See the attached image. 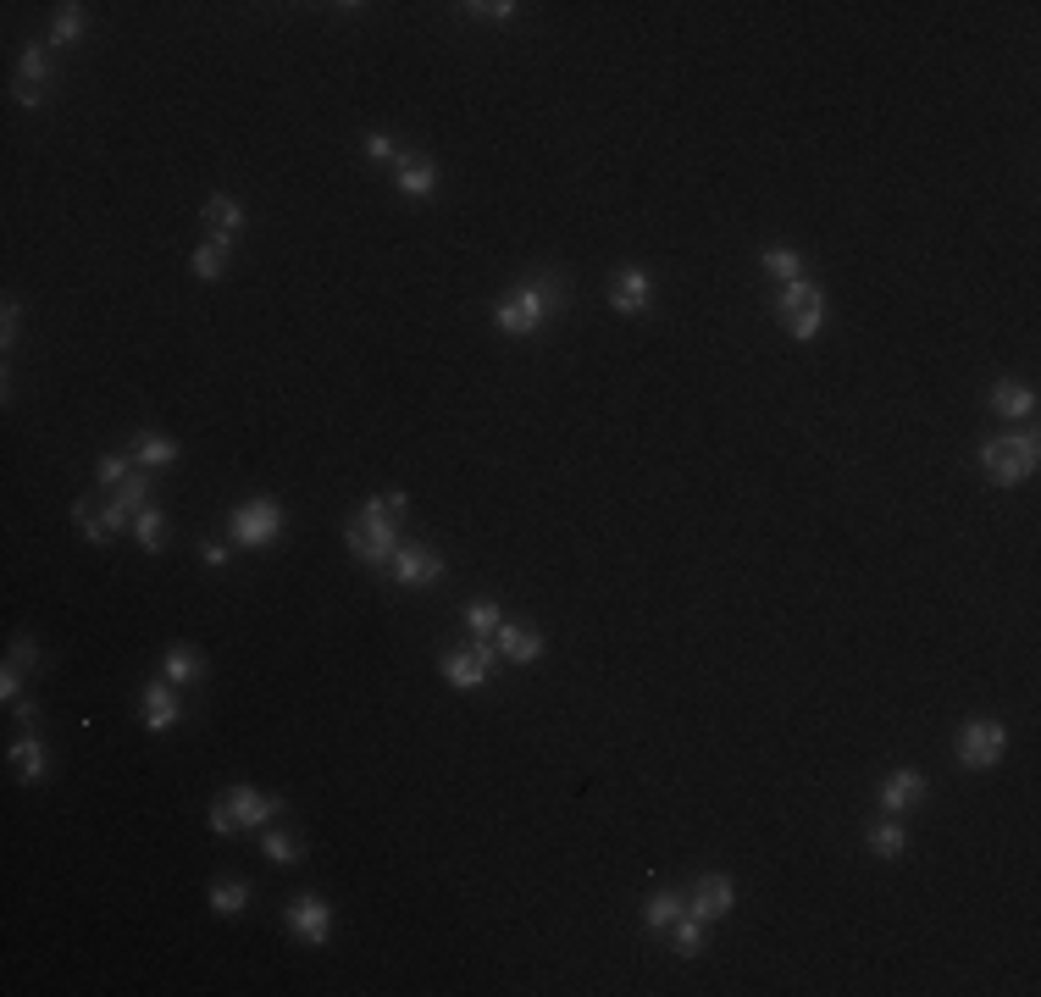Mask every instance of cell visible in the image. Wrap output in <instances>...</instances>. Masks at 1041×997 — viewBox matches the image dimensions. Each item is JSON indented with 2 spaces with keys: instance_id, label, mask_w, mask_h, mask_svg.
Masks as SVG:
<instances>
[{
  "instance_id": "6da1fadb",
  "label": "cell",
  "mask_w": 1041,
  "mask_h": 997,
  "mask_svg": "<svg viewBox=\"0 0 1041 997\" xmlns=\"http://www.w3.org/2000/svg\"><path fill=\"white\" fill-rule=\"evenodd\" d=\"M394 521H399V516L383 505V493H377V499H366V505L355 510V521L344 527L349 554H355L360 565H388V560H394V549H399Z\"/></svg>"
},
{
  "instance_id": "7a4b0ae2",
  "label": "cell",
  "mask_w": 1041,
  "mask_h": 997,
  "mask_svg": "<svg viewBox=\"0 0 1041 997\" xmlns=\"http://www.w3.org/2000/svg\"><path fill=\"white\" fill-rule=\"evenodd\" d=\"M981 471L997 482V488H1014L1036 471V433H1008V438H992L981 449Z\"/></svg>"
},
{
  "instance_id": "3957f363",
  "label": "cell",
  "mask_w": 1041,
  "mask_h": 997,
  "mask_svg": "<svg viewBox=\"0 0 1041 997\" xmlns=\"http://www.w3.org/2000/svg\"><path fill=\"white\" fill-rule=\"evenodd\" d=\"M543 316H549V294L538 289V283H527V289H515L499 300V311H493V327H499L504 338H532L543 327Z\"/></svg>"
},
{
  "instance_id": "277c9868",
  "label": "cell",
  "mask_w": 1041,
  "mask_h": 997,
  "mask_svg": "<svg viewBox=\"0 0 1041 997\" xmlns=\"http://www.w3.org/2000/svg\"><path fill=\"white\" fill-rule=\"evenodd\" d=\"M776 311H781V322H787V333L809 344V338L826 327V294L814 289V283H787L781 300H776Z\"/></svg>"
},
{
  "instance_id": "5b68a950",
  "label": "cell",
  "mask_w": 1041,
  "mask_h": 997,
  "mask_svg": "<svg viewBox=\"0 0 1041 997\" xmlns=\"http://www.w3.org/2000/svg\"><path fill=\"white\" fill-rule=\"evenodd\" d=\"M277 527H283L277 499H250V505L233 510V543H244V549H266L277 538Z\"/></svg>"
},
{
  "instance_id": "8992f818",
  "label": "cell",
  "mask_w": 1041,
  "mask_h": 997,
  "mask_svg": "<svg viewBox=\"0 0 1041 997\" xmlns=\"http://www.w3.org/2000/svg\"><path fill=\"white\" fill-rule=\"evenodd\" d=\"M958 765H970V770H992L997 759H1003V748H1008V732L997 721H970L964 732H958Z\"/></svg>"
},
{
  "instance_id": "52a82bcc",
  "label": "cell",
  "mask_w": 1041,
  "mask_h": 997,
  "mask_svg": "<svg viewBox=\"0 0 1041 997\" xmlns=\"http://www.w3.org/2000/svg\"><path fill=\"white\" fill-rule=\"evenodd\" d=\"M488 665H493V637H477V649L443 654V682L455 687V693H477L488 682Z\"/></svg>"
},
{
  "instance_id": "ba28073f",
  "label": "cell",
  "mask_w": 1041,
  "mask_h": 997,
  "mask_svg": "<svg viewBox=\"0 0 1041 997\" xmlns=\"http://www.w3.org/2000/svg\"><path fill=\"white\" fill-rule=\"evenodd\" d=\"M443 577V560L432 549H416V543H399L394 549V582L399 588H427V582Z\"/></svg>"
},
{
  "instance_id": "9c48e42d",
  "label": "cell",
  "mask_w": 1041,
  "mask_h": 997,
  "mask_svg": "<svg viewBox=\"0 0 1041 997\" xmlns=\"http://www.w3.org/2000/svg\"><path fill=\"white\" fill-rule=\"evenodd\" d=\"M610 305H615L621 316L648 311V305H654V277H648L643 266H626V272H615V283H610Z\"/></svg>"
},
{
  "instance_id": "30bf717a",
  "label": "cell",
  "mask_w": 1041,
  "mask_h": 997,
  "mask_svg": "<svg viewBox=\"0 0 1041 997\" xmlns=\"http://www.w3.org/2000/svg\"><path fill=\"white\" fill-rule=\"evenodd\" d=\"M731 903H737L731 876H704L693 887V898H687V914H698V920H720V914H731Z\"/></svg>"
},
{
  "instance_id": "8fae6325",
  "label": "cell",
  "mask_w": 1041,
  "mask_h": 997,
  "mask_svg": "<svg viewBox=\"0 0 1041 997\" xmlns=\"http://www.w3.org/2000/svg\"><path fill=\"white\" fill-rule=\"evenodd\" d=\"M288 925L300 931V942L322 948V942H327V925H333V909H327L322 898H294V903H288Z\"/></svg>"
},
{
  "instance_id": "7c38bea8",
  "label": "cell",
  "mask_w": 1041,
  "mask_h": 997,
  "mask_svg": "<svg viewBox=\"0 0 1041 997\" xmlns=\"http://www.w3.org/2000/svg\"><path fill=\"white\" fill-rule=\"evenodd\" d=\"M493 649H499L504 660H515V665H532L543 654V632H538V626H504L499 621V632H493Z\"/></svg>"
},
{
  "instance_id": "4fadbf2b",
  "label": "cell",
  "mask_w": 1041,
  "mask_h": 997,
  "mask_svg": "<svg viewBox=\"0 0 1041 997\" xmlns=\"http://www.w3.org/2000/svg\"><path fill=\"white\" fill-rule=\"evenodd\" d=\"M925 798V776L920 770H892V776L881 781V809L886 815H903V809H914Z\"/></svg>"
},
{
  "instance_id": "5bb4252c",
  "label": "cell",
  "mask_w": 1041,
  "mask_h": 997,
  "mask_svg": "<svg viewBox=\"0 0 1041 997\" xmlns=\"http://www.w3.org/2000/svg\"><path fill=\"white\" fill-rule=\"evenodd\" d=\"M178 721H183V709H178V698H172V682L144 687V726H150V732H172Z\"/></svg>"
},
{
  "instance_id": "9a60e30c",
  "label": "cell",
  "mask_w": 1041,
  "mask_h": 997,
  "mask_svg": "<svg viewBox=\"0 0 1041 997\" xmlns=\"http://www.w3.org/2000/svg\"><path fill=\"white\" fill-rule=\"evenodd\" d=\"M222 804L233 809V820H239V826H266V820L277 815V798L272 793H255V787H233Z\"/></svg>"
},
{
  "instance_id": "2e32d148",
  "label": "cell",
  "mask_w": 1041,
  "mask_h": 997,
  "mask_svg": "<svg viewBox=\"0 0 1041 997\" xmlns=\"http://www.w3.org/2000/svg\"><path fill=\"white\" fill-rule=\"evenodd\" d=\"M200 222L211 228V239L233 244V233H244V205H239V200H228V194H216V200H205Z\"/></svg>"
},
{
  "instance_id": "e0dca14e",
  "label": "cell",
  "mask_w": 1041,
  "mask_h": 997,
  "mask_svg": "<svg viewBox=\"0 0 1041 997\" xmlns=\"http://www.w3.org/2000/svg\"><path fill=\"white\" fill-rule=\"evenodd\" d=\"M399 194H405V200H427V194H438V167H432L427 156H405V161H399Z\"/></svg>"
},
{
  "instance_id": "ac0fdd59",
  "label": "cell",
  "mask_w": 1041,
  "mask_h": 997,
  "mask_svg": "<svg viewBox=\"0 0 1041 997\" xmlns=\"http://www.w3.org/2000/svg\"><path fill=\"white\" fill-rule=\"evenodd\" d=\"M72 521L84 527V538H89V543H106L111 532H122V521H128V516H122L117 505H111V510H95L89 499H78V505H72Z\"/></svg>"
},
{
  "instance_id": "d6986e66",
  "label": "cell",
  "mask_w": 1041,
  "mask_h": 997,
  "mask_svg": "<svg viewBox=\"0 0 1041 997\" xmlns=\"http://www.w3.org/2000/svg\"><path fill=\"white\" fill-rule=\"evenodd\" d=\"M992 410H997V416H1008V421H1025L1030 410H1036V388H1025V383H997L992 388Z\"/></svg>"
},
{
  "instance_id": "ffe728a7",
  "label": "cell",
  "mask_w": 1041,
  "mask_h": 997,
  "mask_svg": "<svg viewBox=\"0 0 1041 997\" xmlns=\"http://www.w3.org/2000/svg\"><path fill=\"white\" fill-rule=\"evenodd\" d=\"M133 455H139L144 466L156 471V466H178L183 449L172 444V438H161V433H139V438H133Z\"/></svg>"
},
{
  "instance_id": "44dd1931",
  "label": "cell",
  "mask_w": 1041,
  "mask_h": 997,
  "mask_svg": "<svg viewBox=\"0 0 1041 997\" xmlns=\"http://www.w3.org/2000/svg\"><path fill=\"white\" fill-rule=\"evenodd\" d=\"M250 898H255L250 881H239V876H233V881H211V909L216 914H244V909H250Z\"/></svg>"
},
{
  "instance_id": "7402d4cb",
  "label": "cell",
  "mask_w": 1041,
  "mask_h": 997,
  "mask_svg": "<svg viewBox=\"0 0 1041 997\" xmlns=\"http://www.w3.org/2000/svg\"><path fill=\"white\" fill-rule=\"evenodd\" d=\"M161 538H167V516L144 505L139 516H133V543H139L144 554H161Z\"/></svg>"
},
{
  "instance_id": "603a6c76",
  "label": "cell",
  "mask_w": 1041,
  "mask_h": 997,
  "mask_svg": "<svg viewBox=\"0 0 1041 997\" xmlns=\"http://www.w3.org/2000/svg\"><path fill=\"white\" fill-rule=\"evenodd\" d=\"M671 948H676V959H698L704 953V920L698 914H682L671 925Z\"/></svg>"
},
{
  "instance_id": "cb8c5ba5",
  "label": "cell",
  "mask_w": 1041,
  "mask_h": 997,
  "mask_svg": "<svg viewBox=\"0 0 1041 997\" xmlns=\"http://www.w3.org/2000/svg\"><path fill=\"white\" fill-rule=\"evenodd\" d=\"M161 676H167L172 687L200 682V654H194V649H167V660H161Z\"/></svg>"
},
{
  "instance_id": "d4e9b609",
  "label": "cell",
  "mask_w": 1041,
  "mask_h": 997,
  "mask_svg": "<svg viewBox=\"0 0 1041 997\" xmlns=\"http://www.w3.org/2000/svg\"><path fill=\"white\" fill-rule=\"evenodd\" d=\"M903 848H909V831H903L898 820H875V826H870V853H881V859H898Z\"/></svg>"
},
{
  "instance_id": "484cf974",
  "label": "cell",
  "mask_w": 1041,
  "mask_h": 997,
  "mask_svg": "<svg viewBox=\"0 0 1041 997\" xmlns=\"http://www.w3.org/2000/svg\"><path fill=\"white\" fill-rule=\"evenodd\" d=\"M12 765H17V781H39V776H45V748H39V737L12 743Z\"/></svg>"
},
{
  "instance_id": "4316f807",
  "label": "cell",
  "mask_w": 1041,
  "mask_h": 997,
  "mask_svg": "<svg viewBox=\"0 0 1041 997\" xmlns=\"http://www.w3.org/2000/svg\"><path fill=\"white\" fill-rule=\"evenodd\" d=\"M228 272V244L222 239H205L200 250H194V277H205V283H216V277Z\"/></svg>"
},
{
  "instance_id": "83f0119b",
  "label": "cell",
  "mask_w": 1041,
  "mask_h": 997,
  "mask_svg": "<svg viewBox=\"0 0 1041 997\" xmlns=\"http://www.w3.org/2000/svg\"><path fill=\"white\" fill-rule=\"evenodd\" d=\"M111 505H117L122 516L133 521V516H139L144 505H150V477H128V482H122V488H111Z\"/></svg>"
},
{
  "instance_id": "f1b7e54d",
  "label": "cell",
  "mask_w": 1041,
  "mask_h": 997,
  "mask_svg": "<svg viewBox=\"0 0 1041 997\" xmlns=\"http://www.w3.org/2000/svg\"><path fill=\"white\" fill-rule=\"evenodd\" d=\"M765 272H770V277H781V289H787V283H803V261H798V250H781V244H770V250H765Z\"/></svg>"
},
{
  "instance_id": "f546056e",
  "label": "cell",
  "mask_w": 1041,
  "mask_h": 997,
  "mask_svg": "<svg viewBox=\"0 0 1041 997\" xmlns=\"http://www.w3.org/2000/svg\"><path fill=\"white\" fill-rule=\"evenodd\" d=\"M643 920L654 925V931L676 925V920H682V898H676V892H654V898H648V909H643Z\"/></svg>"
},
{
  "instance_id": "4dcf8cb0",
  "label": "cell",
  "mask_w": 1041,
  "mask_h": 997,
  "mask_svg": "<svg viewBox=\"0 0 1041 997\" xmlns=\"http://www.w3.org/2000/svg\"><path fill=\"white\" fill-rule=\"evenodd\" d=\"M50 39L56 45H78L84 39V6H61L56 23H50Z\"/></svg>"
},
{
  "instance_id": "1f68e13d",
  "label": "cell",
  "mask_w": 1041,
  "mask_h": 997,
  "mask_svg": "<svg viewBox=\"0 0 1041 997\" xmlns=\"http://www.w3.org/2000/svg\"><path fill=\"white\" fill-rule=\"evenodd\" d=\"M466 626H471L477 637H493V632H499V604H488V599L466 604Z\"/></svg>"
},
{
  "instance_id": "d6a6232c",
  "label": "cell",
  "mask_w": 1041,
  "mask_h": 997,
  "mask_svg": "<svg viewBox=\"0 0 1041 997\" xmlns=\"http://www.w3.org/2000/svg\"><path fill=\"white\" fill-rule=\"evenodd\" d=\"M261 848H266V859H272V865H294V859H300V837H288V831H272Z\"/></svg>"
},
{
  "instance_id": "836d02e7",
  "label": "cell",
  "mask_w": 1041,
  "mask_h": 997,
  "mask_svg": "<svg viewBox=\"0 0 1041 997\" xmlns=\"http://www.w3.org/2000/svg\"><path fill=\"white\" fill-rule=\"evenodd\" d=\"M17 73H23V84H28V89H39V84H45V73H50V56H45V50H34V45H28V50H23V61H17Z\"/></svg>"
},
{
  "instance_id": "e575fe53",
  "label": "cell",
  "mask_w": 1041,
  "mask_h": 997,
  "mask_svg": "<svg viewBox=\"0 0 1041 997\" xmlns=\"http://www.w3.org/2000/svg\"><path fill=\"white\" fill-rule=\"evenodd\" d=\"M95 477L106 482V488H122V482L133 477L128 471V455H100V466H95Z\"/></svg>"
},
{
  "instance_id": "d590c367",
  "label": "cell",
  "mask_w": 1041,
  "mask_h": 997,
  "mask_svg": "<svg viewBox=\"0 0 1041 997\" xmlns=\"http://www.w3.org/2000/svg\"><path fill=\"white\" fill-rule=\"evenodd\" d=\"M366 156H371V161H394V156H399L394 133H366Z\"/></svg>"
},
{
  "instance_id": "8d00e7d4",
  "label": "cell",
  "mask_w": 1041,
  "mask_h": 997,
  "mask_svg": "<svg viewBox=\"0 0 1041 997\" xmlns=\"http://www.w3.org/2000/svg\"><path fill=\"white\" fill-rule=\"evenodd\" d=\"M466 12L488 17V23H504V17H515V12H521V6H510V0H482V6H466Z\"/></svg>"
},
{
  "instance_id": "74e56055",
  "label": "cell",
  "mask_w": 1041,
  "mask_h": 997,
  "mask_svg": "<svg viewBox=\"0 0 1041 997\" xmlns=\"http://www.w3.org/2000/svg\"><path fill=\"white\" fill-rule=\"evenodd\" d=\"M205 820H211V831H216V837H233V831H239V820H233V809H228V804H211V815H205Z\"/></svg>"
},
{
  "instance_id": "f35d334b",
  "label": "cell",
  "mask_w": 1041,
  "mask_h": 997,
  "mask_svg": "<svg viewBox=\"0 0 1041 997\" xmlns=\"http://www.w3.org/2000/svg\"><path fill=\"white\" fill-rule=\"evenodd\" d=\"M17 693H23V671L6 660V671H0V698H6V704H17Z\"/></svg>"
},
{
  "instance_id": "ab89813d",
  "label": "cell",
  "mask_w": 1041,
  "mask_h": 997,
  "mask_svg": "<svg viewBox=\"0 0 1041 997\" xmlns=\"http://www.w3.org/2000/svg\"><path fill=\"white\" fill-rule=\"evenodd\" d=\"M12 665H17V671H23V665H39V643H34V637H17V643H12Z\"/></svg>"
},
{
  "instance_id": "60d3db41",
  "label": "cell",
  "mask_w": 1041,
  "mask_h": 997,
  "mask_svg": "<svg viewBox=\"0 0 1041 997\" xmlns=\"http://www.w3.org/2000/svg\"><path fill=\"white\" fill-rule=\"evenodd\" d=\"M0 316H6V322H0V338L12 344V338H17V300H6V311H0Z\"/></svg>"
},
{
  "instance_id": "b9f144b4",
  "label": "cell",
  "mask_w": 1041,
  "mask_h": 997,
  "mask_svg": "<svg viewBox=\"0 0 1041 997\" xmlns=\"http://www.w3.org/2000/svg\"><path fill=\"white\" fill-rule=\"evenodd\" d=\"M200 560L205 565H222V560H228V549H222V543H200Z\"/></svg>"
},
{
  "instance_id": "7bdbcfd3",
  "label": "cell",
  "mask_w": 1041,
  "mask_h": 997,
  "mask_svg": "<svg viewBox=\"0 0 1041 997\" xmlns=\"http://www.w3.org/2000/svg\"><path fill=\"white\" fill-rule=\"evenodd\" d=\"M12 100H17V106H39L45 95H39V89H28V84H17V95H12Z\"/></svg>"
}]
</instances>
